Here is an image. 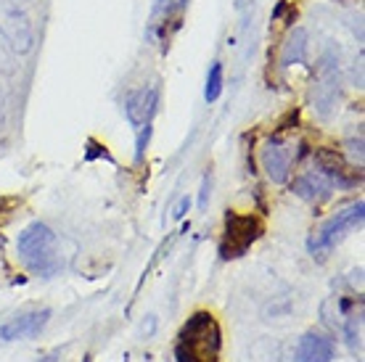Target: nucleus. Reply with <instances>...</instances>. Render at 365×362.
<instances>
[{
  "instance_id": "obj_1",
  "label": "nucleus",
  "mask_w": 365,
  "mask_h": 362,
  "mask_svg": "<svg viewBox=\"0 0 365 362\" xmlns=\"http://www.w3.org/2000/svg\"><path fill=\"white\" fill-rule=\"evenodd\" d=\"M222 346V331L212 312L199 309L193 312L178 333L175 362H217Z\"/></svg>"
},
{
  "instance_id": "obj_2",
  "label": "nucleus",
  "mask_w": 365,
  "mask_h": 362,
  "mask_svg": "<svg viewBox=\"0 0 365 362\" xmlns=\"http://www.w3.org/2000/svg\"><path fill=\"white\" fill-rule=\"evenodd\" d=\"M19 259L29 272L51 278L61 270V254H58V236L46 222H32L19 233L16 241Z\"/></svg>"
},
{
  "instance_id": "obj_3",
  "label": "nucleus",
  "mask_w": 365,
  "mask_h": 362,
  "mask_svg": "<svg viewBox=\"0 0 365 362\" xmlns=\"http://www.w3.org/2000/svg\"><path fill=\"white\" fill-rule=\"evenodd\" d=\"M262 233H265V222L257 214H238L230 209L225 214V227H222V238H220V257L225 262L244 257Z\"/></svg>"
},
{
  "instance_id": "obj_4",
  "label": "nucleus",
  "mask_w": 365,
  "mask_h": 362,
  "mask_svg": "<svg viewBox=\"0 0 365 362\" xmlns=\"http://www.w3.org/2000/svg\"><path fill=\"white\" fill-rule=\"evenodd\" d=\"M159 109V88L156 85H143L135 93H130L125 100V117L133 127H135V162L143 159L148 145V135H151V122Z\"/></svg>"
},
{
  "instance_id": "obj_5",
  "label": "nucleus",
  "mask_w": 365,
  "mask_h": 362,
  "mask_svg": "<svg viewBox=\"0 0 365 362\" xmlns=\"http://www.w3.org/2000/svg\"><path fill=\"white\" fill-rule=\"evenodd\" d=\"M363 217H365L363 201H355V204H349V207L339 209L334 217L326 219V222L310 236V241H307V252H310L312 257H326V254L331 252V246L347 236V230L363 225Z\"/></svg>"
},
{
  "instance_id": "obj_6",
  "label": "nucleus",
  "mask_w": 365,
  "mask_h": 362,
  "mask_svg": "<svg viewBox=\"0 0 365 362\" xmlns=\"http://www.w3.org/2000/svg\"><path fill=\"white\" fill-rule=\"evenodd\" d=\"M0 40L16 56H27L35 48V27L19 0H0Z\"/></svg>"
},
{
  "instance_id": "obj_7",
  "label": "nucleus",
  "mask_w": 365,
  "mask_h": 362,
  "mask_svg": "<svg viewBox=\"0 0 365 362\" xmlns=\"http://www.w3.org/2000/svg\"><path fill=\"white\" fill-rule=\"evenodd\" d=\"M51 320V309H29V312H19L16 317H11L9 323L0 326V338L3 341H19V338H35L43 333V328Z\"/></svg>"
},
{
  "instance_id": "obj_8",
  "label": "nucleus",
  "mask_w": 365,
  "mask_h": 362,
  "mask_svg": "<svg viewBox=\"0 0 365 362\" xmlns=\"http://www.w3.org/2000/svg\"><path fill=\"white\" fill-rule=\"evenodd\" d=\"M315 170L326 175L334 188H352L360 182V170H349L336 151H315Z\"/></svg>"
},
{
  "instance_id": "obj_9",
  "label": "nucleus",
  "mask_w": 365,
  "mask_h": 362,
  "mask_svg": "<svg viewBox=\"0 0 365 362\" xmlns=\"http://www.w3.org/2000/svg\"><path fill=\"white\" fill-rule=\"evenodd\" d=\"M262 167H265L270 182H275V185L286 182L289 175H292V148L283 143V140L273 138V140L262 148Z\"/></svg>"
},
{
  "instance_id": "obj_10",
  "label": "nucleus",
  "mask_w": 365,
  "mask_h": 362,
  "mask_svg": "<svg viewBox=\"0 0 365 362\" xmlns=\"http://www.w3.org/2000/svg\"><path fill=\"white\" fill-rule=\"evenodd\" d=\"M334 357H336L334 338L320 333H304L297 349H294V360L297 362H331Z\"/></svg>"
},
{
  "instance_id": "obj_11",
  "label": "nucleus",
  "mask_w": 365,
  "mask_h": 362,
  "mask_svg": "<svg viewBox=\"0 0 365 362\" xmlns=\"http://www.w3.org/2000/svg\"><path fill=\"white\" fill-rule=\"evenodd\" d=\"M294 193L307 201H326L334 193V182L320 170H312V172H304L294 180Z\"/></svg>"
},
{
  "instance_id": "obj_12",
  "label": "nucleus",
  "mask_w": 365,
  "mask_h": 362,
  "mask_svg": "<svg viewBox=\"0 0 365 362\" xmlns=\"http://www.w3.org/2000/svg\"><path fill=\"white\" fill-rule=\"evenodd\" d=\"M320 77H323V82H320L318 88H315V95H312V109H318L323 117L329 114L331 103L336 100L339 95V72L336 66L331 61H323V66H320Z\"/></svg>"
},
{
  "instance_id": "obj_13",
  "label": "nucleus",
  "mask_w": 365,
  "mask_h": 362,
  "mask_svg": "<svg viewBox=\"0 0 365 362\" xmlns=\"http://www.w3.org/2000/svg\"><path fill=\"white\" fill-rule=\"evenodd\" d=\"M6 48H9L6 43H0V130L6 127V119H9V95H11L9 80L14 77V63L6 56Z\"/></svg>"
},
{
  "instance_id": "obj_14",
  "label": "nucleus",
  "mask_w": 365,
  "mask_h": 362,
  "mask_svg": "<svg viewBox=\"0 0 365 362\" xmlns=\"http://www.w3.org/2000/svg\"><path fill=\"white\" fill-rule=\"evenodd\" d=\"M307 56V32L302 27L292 29L289 40L283 43V53H281V63L283 66H294V63H302Z\"/></svg>"
},
{
  "instance_id": "obj_15",
  "label": "nucleus",
  "mask_w": 365,
  "mask_h": 362,
  "mask_svg": "<svg viewBox=\"0 0 365 362\" xmlns=\"http://www.w3.org/2000/svg\"><path fill=\"white\" fill-rule=\"evenodd\" d=\"M185 3L188 0H156V9H154V29H162L167 32V24L170 21H178L182 16V11H185Z\"/></svg>"
},
{
  "instance_id": "obj_16",
  "label": "nucleus",
  "mask_w": 365,
  "mask_h": 362,
  "mask_svg": "<svg viewBox=\"0 0 365 362\" xmlns=\"http://www.w3.org/2000/svg\"><path fill=\"white\" fill-rule=\"evenodd\" d=\"M344 336H347V344L352 352H357L363 346V312H349L347 323H344Z\"/></svg>"
},
{
  "instance_id": "obj_17",
  "label": "nucleus",
  "mask_w": 365,
  "mask_h": 362,
  "mask_svg": "<svg viewBox=\"0 0 365 362\" xmlns=\"http://www.w3.org/2000/svg\"><path fill=\"white\" fill-rule=\"evenodd\" d=\"M222 93V63L215 61L210 66V74H207V88H204V98L207 103H215Z\"/></svg>"
},
{
  "instance_id": "obj_18",
  "label": "nucleus",
  "mask_w": 365,
  "mask_h": 362,
  "mask_svg": "<svg viewBox=\"0 0 365 362\" xmlns=\"http://www.w3.org/2000/svg\"><path fill=\"white\" fill-rule=\"evenodd\" d=\"M349 145V156H352V162L357 164V167H363V138H352V140H347Z\"/></svg>"
},
{
  "instance_id": "obj_19",
  "label": "nucleus",
  "mask_w": 365,
  "mask_h": 362,
  "mask_svg": "<svg viewBox=\"0 0 365 362\" xmlns=\"http://www.w3.org/2000/svg\"><path fill=\"white\" fill-rule=\"evenodd\" d=\"M210 188H212V177L210 175H204V182H201V193H199V207L207 209L210 204Z\"/></svg>"
},
{
  "instance_id": "obj_20",
  "label": "nucleus",
  "mask_w": 365,
  "mask_h": 362,
  "mask_svg": "<svg viewBox=\"0 0 365 362\" xmlns=\"http://www.w3.org/2000/svg\"><path fill=\"white\" fill-rule=\"evenodd\" d=\"M188 209H191V199H188V196H182L180 204L175 207L173 217H175V219H182V217H185V212H188Z\"/></svg>"
},
{
  "instance_id": "obj_21",
  "label": "nucleus",
  "mask_w": 365,
  "mask_h": 362,
  "mask_svg": "<svg viewBox=\"0 0 365 362\" xmlns=\"http://www.w3.org/2000/svg\"><path fill=\"white\" fill-rule=\"evenodd\" d=\"M58 360V352H51L48 357H43V360H37V362H56Z\"/></svg>"
},
{
  "instance_id": "obj_22",
  "label": "nucleus",
  "mask_w": 365,
  "mask_h": 362,
  "mask_svg": "<svg viewBox=\"0 0 365 362\" xmlns=\"http://www.w3.org/2000/svg\"><path fill=\"white\" fill-rule=\"evenodd\" d=\"M0 246H3V238H0Z\"/></svg>"
}]
</instances>
